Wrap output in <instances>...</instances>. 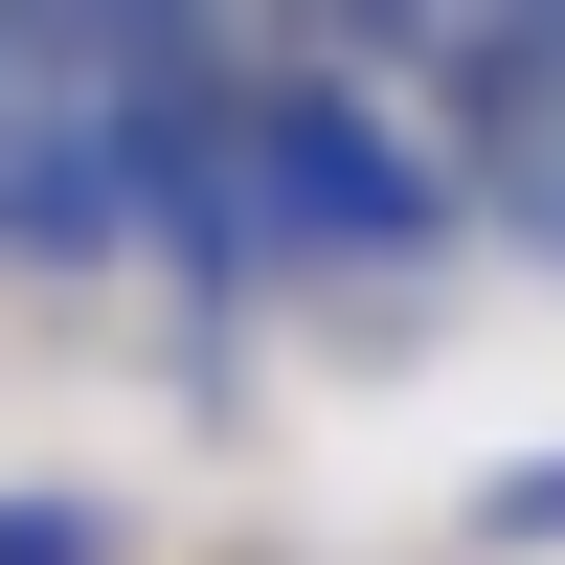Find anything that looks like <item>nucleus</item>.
I'll use <instances>...</instances> for the list:
<instances>
[{"instance_id": "f257e3e1", "label": "nucleus", "mask_w": 565, "mask_h": 565, "mask_svg": "<svg viewBox=\"0 0 565 565\" xmlns=\"http://www.w3.org/2000/svg\"><path fill=\"white\" fill-rule=\"evenodd\" d=\"M226 181H249V249H295V271H430L452 249V159L340 68L226 90Z\"/></svg>"}, {"instance_id": "f03ea898", "label": "nucleus", "mask_w": 565, "mask_h": 565, "mask_svg": "<svg viewBox=\"0 0 565 565\" xmlns=\"http://www.w3.org/2000/svg\"><path fill=\"white\" fill-rule=\"evenodd\" d=\"M0 565H114V521L90 498H0Z\"/></svg>"}, {"instance_id": "7ed1b4c3", "label": "nucleus", "mask_w": 565, "mask_h": 565, "mask_svg": "<svg viewBox=\"0 0 565 565\" xmlns=\"http://www.w3.org/2000/svg\"><path fill=\"white\" fill-rule=\"evenodd\" d=\"M498 543H565V476H498Z\"/></svg>"}]
</instances>
